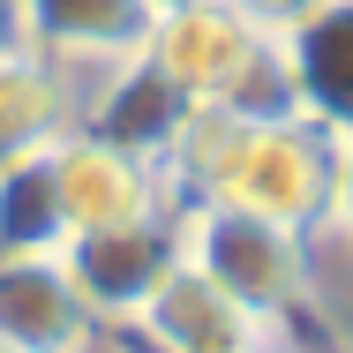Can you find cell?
<instances>
[{"label":"cell","mask_w":353,"mask_h":353,"mask_svg":"<svg viewBox=\"0 0 353 353\" xmlns=\"http://www.w3.org/2000/svg\"><path fill=\"white\" fill-rule=\"evenodd\" d=\"M165 165L196 188V203L256 211L271 225H323L331 211V165L339 143L301 113H233V105H196L188 128L173 136Z\"/></svg>","instance_id":"obj_1"},{"label":"cell","mask_w":353,"mask_h":353,"mask_svg":"<svg viewBox=\"0 0 353 353\" xmlns=\"http://www.w3.org/2000/svg\"><path fill=\"white\" fill-rule=\"evenodd\" d=\"M143 61L165 75L188 105H233V113H293L279 38L241 23L225 0L165 8L143 38Z\"/></svg>","instance_id":"obj_2"},{"label":"cell","mask_w":353,"mask_h":353,"mask_svg":"<svg viewBox=\"0 0 353 353\" xmlns=\"http://www.w3.org/2000/svg\"><path fill=\"white\" fill-rule=\"evenodd\" d=\"M173 225H181V256L218 293H233L256 323H279L308 301V233L271 225L256 211H225V203H188Z\"/></svg>","instance_id":"obj_3"},{"label":"cell","mask_w":353,"mask_h":353,"mask_svg":"<svg viewBox=\"0 0 353 353\" xmlns=\"http://www.w3.org/2000/svg\"><path fill=\"white\" fill-rule=\"evenodd\" d=\"M61 263L98 323H136L150 308V293L181 271V225L165 211L136 218V225H98V233H75L61 248Z\"/></svg>","instance_id":"obj_4"},{"label":"cell","mask_w":353,"mask_h":353,"mask_svg":"<svg viewBox=\"0 0 353 353\" xmlns=\"http://www.w3.org/2000/svg\"><path fill=\"white\" fill-rule=\"evenodd\" d=\"M53 181H61V211H68V241L98 233V225H136V218L165 211V165L143 158L128 143L105 136H53Z\"/></svg>","instance_id":"obj_5"},{"label":"cell","mask_w":353,"mask_h":353,"mask_svg":"<svg viewBox=\"0 0 353 353\" xmlns=\"http://www.w3.org/2000/svg\"><path fill=\"white\" fill-rule=\"evenodd\" d=\"M0 339L15 353H90L98 316L61 256H0Z\"/></svg>","instance_id":"obj_6"},{"label":"cell","mask_w":353,"mask_h":353,"mask_svg":"<svg viewBox=\"0 0 353 353\" xmlns=\"http://www.w3.org/2000/svg\"><path fill=\"white\" fill-rule=\"evenodd\" d=\"M293 113L316 121L331 143L353 136V0H323L301 30L279 38Z\"/></svg>","instance_id":"obj_7"},{"label":"cell","mask_w":353,"mask_h":353,"mask_svg":"<svg viewBox=\"0 0 353 353\" xmlns=\"http://www.w3.org/2000/svg\"><path fill=\"white\" fill-rule=\"evenodd\" d=\"M136 331H150L165 353H256L271 339V323H256L233 293H218L188 256H181V271L150 293V308L136 316Z\"/></svg>","instance_id":"obj_8"},{"label":"cell","mask_w":353,"mask_h":353,"mask_svg":"<svg viewBox=\"0 0 353 353\" xmlns=\"http://www.w3.org/2000/svg\"><path fill=\"white\" fill-rule=\"evenodd\" d=\"M23 23H30V53L61 61V68H113V61H136L158 8L150 0H23Z\"/></svg>","instance_id":"obj_9"},{"label":"cell","mask_w":353,"mask_h":353,"mask_svg":"<svg viewBox=\"0 0 353 353\" xmlns=\"http://www.w3.org/2000/svg\"><path fill=\"white\" fill-rule=\"evenodd\" d=\"M188 113H196V105L136 53V61H113V83H105L98 105H90V136L128 143V150H143V158L165 165V150H173V136L188 128Z\"/></svg>","instance_id":"obj_10"},{"label":"cell","mask_w":353,"mask_h":353,"mask_svg":"<svg viewBox=\"0 0 353 353\" xmlns=\"http://www.w3.org/2000/svg\"><path fill=\"white\" fill-rule=\"evenodd\" d=\"M68 211L53 181V143H15L0 150V256H61Z\"/></svg>","instance_id":"obj_11"},{"label":"cell","mask_w":353,"mask_h":353,"mask_svg":"<svg viewBox=\"0 0 353 353\" xmlns=\"http://www.w3.org/2000/svg\"><path fill=\"white\" fill-rule=\"evenodd\" d=\"M75 113V90H68V68L46 61V53H0V150L15 143H53Z\"/></svg>","instance_id":"obj_12"},{"label":"cell","mask_w":353,"mask_h":353,"mask_svg":"<svg viewBox=\"0 0 353 353\" xmlns=\"http://www.w3.org/2000/svg\"><path fill=\"white\" fill-rule=\"evenodd\" d=\"M225 8H233L241 23H256L263 38H285V30H301V23H308L323 0H225Z\"/></svg>","instance_id":"obj_13"},{"label":"cell","mask_w":353,"mask_h":353,"mask_svg":"<svg viewBox=\"0 0 353 353\" xmlns=\"http://www.w3.org/2000/svg\"><path fill=\"white\" fill-rule=\"evenodd\" d=\"M323 225L353 241V136L339 143V165H331V211H323Z\"/></svg>","instance_id":"obj_14"},{"label":"cell","mask_w":353,"mask_h":353,"mask_svg":"<svg viewBox=\"0 0 353 353\" xmlns=\"http://www.w3.org/2000/svg\"><path fill=\"white\" fill-rule=\"evenodd\" d=\"M30 46V23H23V0H0V53H23Z\"/></svg>","instance_id":"obj_15"},{"label":"cell","mask_w":353,"mask_h":353,"mask_svg":"<svg viewBox=\"0 0 353 353\" xmlns=\"http://www.w3.org/2000/svg\"><path fill=\"white\" fill-rule=\"evenodd\" d=\"M105 353H165V346H158L150 331H136V323H121V339H113Z\"/></svg>","instance_id":"obj_16"},{"label":"cell","mask_w":353,"mask_h":353,"mask_svg":"<svg viewBox=\"0 0 353 353\" xmlns=\"http://www.w3.org/2000/svg\"><path fill=\"white\" fill-rule=\"evenodd\" d=\"M256 353H301V346H271V339H263V346H256Z\"/></svg>","instance_id":"obj_17"},{"label":"cell","mask_w":353,"mask_h":353,"mask_svg":"<svg viewBox=\"0 0 353 353\" xmlns=\"http://www.w3.org/2000/svg\"><path fill=\"white\" fill-rule=\"evenodd\" d=\"M150 8H158V15H165V8H188V0H150Z\"/></svg>","instance_id":"obj_18"},{"label":"cell","mask_w":353,"mask_h":353,"mask_svg":"<svg viewBox=\"0 0 353 353\" xmlns=\"http://www.w3.org/2000/svg\"><path fill=\"white\" fill-rule=\"evenodd\" d=\"M0 353H15V346H8V339H0Z\"/></svg>","instance_id":"obj_19"},{"label":"cell","mask_w":353,"mask_h":353,"mask_svg":"<svg viewBox=\"0 0 353 353\" xmlns=\"http://www.w3.org/2000/svg\"><path fill=\"white\" fill-rule=\"evenodd\" d=\"M90 353H98V346H90Z\"/></svg>","instance_id":"obj_20"}]
</instances>
